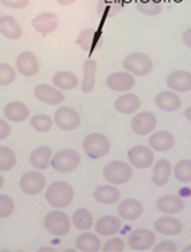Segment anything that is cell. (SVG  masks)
Segmentation results:
<instances>
[{
	"mask_svg": "<svg viewBox=\"0 0 191 252\" xmlns=\"http://www.w3.org/2000/svg\"><path fill=\"white\" fill-rule=\"evenodd\" d=\"M93 198L100 204H114L121 199V190H119L114 185H110L109 183L106 186H100L95 189Z\"/></svg>",
	"mask_w": 191,
	"mask_h": 252,
	"instance_id": "29",
	"label": "cell"
},
{
	"mask_svg": "<svg viewBox=\"0 0 191 252\" xmlns=\"http://www.w3.org/2000/svg\"><path fill=\"white\" fill-rule=\"evenodd\" d=\"M0 33L8 39H20L23 35L21 25L12 15H2L0 17Z\"/></svg>",
	"mask_w": 191,
	"mask_h": 252,
	"instance_id": "28",
	"label": "cell"
},
{
	"mask_svg": "<svg viewBox=\"0 0 191 252\" xmlns=\"http://www.w3.org/2000/svg\"><path fill=\"white\" fill-rule=\"evenodd\" d=\"M73 225L80 231H87L93 226V215L87 210V209H79L74 212L73 219H71Z\"/></svg>",
	"mask_w": 191,
	"mask_h": 252,
	"instance_id": "32",
	"label": "cell"
},
{
	"mask_svg": "<svg viewBox=\"0 0 191 252\" xmlns=\"http://www.w3.org/2000/svg\"><path fill=\"white\" fill-rule=\"evenodd\" d=\"M15 70L25 77H35L39 73V61L32 52H21L15 61Z\"/></svg>",
	"mask_w": 191,
	"mask_h": 252,
	"instance_id": "12",
	"label": "cell"
},
{
	"mask_svg": "<svg viewBox=\"0 0 191 252\" xmlns=\"http://www.w3.org/2000/svg\"><path fill=\"white\" fill-rule=\"evenodd\" d=\"M97 68L98 63L95 59H87L83 65V79H82V93L90 94L97 83Z\"/></svg>",
	"mask_w": 191,
	"mask_h": 252,
	"instance_id": "26",
	"label": "cell"
},
{
	"mask_svg": "<svg viewBox=\"0 0 191 252\" xmlns=\"http://www.w3.org/2000/svg\"><path fill=\"white\" fill-rule=\"evenodd\" d=\"M17 79V70L9 63H0V86H8Z\"/></svg>",
	"mask_w": 191,
	"mask_h": 252,
	"instance_id": "37",
	"label": "cell"
},
{
	"mask_svg": "<svg viewBox=\"0 0 191 252\" xmlns=\"http://www.w3.org/2000/svg\"><path fill=\"white\" fill-rule=\"evenodd\" d=\"M154 228L158 234L163 236H178L182 231V223L173 215H165L154 222Z\"/></svg>",
	"mask_w": 191,
	"mask_h": 252,
	"instance_id": "17",
	"label": "cell"
},
{
	"mask_svg": "<svg viewBox=\"0 0 191 252\" xmlns=\"http://www.w3.org/2000/svg\"><path fill=\"white\" fill-rule=\"evenodd\" d=\"M32 28L39 35H50L59 28V17L55 12H42L32 20Z\"/></svg>",
	"mask_w": 191,
	"mask_h": 252,
	"instance_id": "15",
	"label": "cell"
},
{
	"mask_svg": "<svg viewBox=\"0 0 191 252\" xmlns=\"http://www.w3.org/2000/svg\"><path fill=\"white\" fill-rule=\"evenodd\" d=\"M3 117L9 123H23L30 118V110L21 101H9L3 107Z\"/></svg>",
	"mask_w": 191,
	"mask_h": 252,
	"instance_id": "19",
	"label": "cell"
},
{
	"mask_svg": "<svg viewBox=\"0 0 191 252\" xmlns=\"http://www.w3.org/2000/svg\"><path fill=\"white\" fill-rule=\"evenodd\" d=\"M5 186V178H3V175L0 174V189H2Z\"/></svg>",
	"mask_w": 191,
	"mask_h": 252,
	"instance_id": "48",
	"label": "cell"
},
{
	"mask_svg": "<svg viewBox=\"0 0 191 252\" xmlns=\"http://www.w3.org/2000/svg\"><path fill=\"white\" fill-rule=\"evenodd\" d=\"M11 133H12V127H11L9 121L6 118H0V141L8 139Z\"/></svg>",
	"mask_w": 191,
	"mask_h": 252,
	"instance_id": "42",
	"label": "cell"
},
{
	"mask_svg": "<svg viewBox=\"0 0 191 252\" xmlns=\"http://www.w3.org/2000/svg\"><path fill=\"white\" fill-rule=\"evenodd\" d=\"M95 231H97L98 236H106V237H111L114 234H117L122 228V222L121 218L117 216H103L97 220V223H93Z\"/></svg>",
	"mask_w": 191,
	"mask_h": 252,
	"instance_id": "18",
	"label": "cell"
},
{
	"mask_svg": "<svg viewBox=\"0 0 191 252\" xmlns=\"http://www.w3.org/2000/svg\"><path fill=\"white\" fill-rule=\"evenodd\" d=\"M45 186H47V178L38 169L27 171L20 178V188L26 195H38L45 189Z\"/></svg>",
	"mask_w": 191,
	"mask_h": 252,
	"instance_id": "8",
	"label": "cell"
},
{
	"mask_svg": "<svg viewBox=\"0 0 191 252\" xmlns=\"http://www.w3.org/2000/svg\"><path fill=\"white\" fill-rule=\"evenodd\" d=\"M155 106L163 112H176L182 106V100L175 91H161L155 97Z\"/></svg>",
	"mask_w": 191,
	"mask_h": 252,
	"instance_id": "20",
	"label": "cell"
},
{
	"mask_svg": "<svg viewBox=\"0 0 191 252\" xmlns=\"http://www.w3.org/2000/svg\"><path fill=\"white\" fill-rule=\"evenodd\" d=\"M33 95L38 101L50 104V106H59L65 101V95L62 94V91L57 89L55 85L53 86L45 85V83L38 85L33 91Z\"/></svg>",
	"mask_w": 191,
	"mask_h": 252,
	"instance_id": "13",
	"label": "cell"
},
{
	"mask_svg": "<svg viewBox=\"0 0 191 252\" xmlns=\"http://www.w3.org/2000/svg\"><path fill=\"white\" fill-rule=\"evenodd\" d=\"M143 212H145L143 204L138 199H134V198L122 199L117 205V215L124 220H136L143 215Z\"/></svg>",
	"mask_w": 191,
	"mask_h": 252,
	"instance_id": "16",
	"label": "cell"
},
{
	"mask_svg": "<svg viewBox=\"0 0 191 252\" xmlns=\"http://www.w3.org/2000/svg\"><path fill=\"white\" fill-rule=\"evenodd\" d=\"M77 0H57V3L62 5V6H68V5H73Z\"/></svg>",
	"mask_w": 191,
	"mask_h": 252,
	"instance_id": "45",
	"label": "cell"
},
{
	"mask_svg": "<svg viewBox=\"0 0 191 252\" xmlns=\"http://www.w3.org/2000/svg\"><path fill=\"white\" fill-rule=\"evenodd\" d=\"M157 128V117L152 112H138L131 120V130L138 136L151 134Z\"/></svg>",
	"mask_w": 191,
	"mask_h": 252,
	"instance_id": "11",
	"label": "cell"
},
{
	"mask_svg": "<svg viewBox=\"0 0 191 252\" xmlns=\"http://www.w3.org/2000/svg\"><path fill=\"white\" fill-rule=\"evenodd\" d=\"M95 31L93 29H84L80 32L79 38H77V44L83 50H90L95 44Z\"/></svg>",
	"mask_w": 191,
	"mask_h": 252,
	"instance_id": "39",
	"label": "cell"
},
{
	"mask_svg": "<svg viewBox=\"0 0 191 252\" xmlns=\"http://www.w3.org/2000/svg\"><path fill=\"white\" fill-rule=\"evenodd\" d=\"M155 207L164 215H178L184 210V201L176 195H163L157 199Z\"/></svg>",
	"mask_w": 191,
	"mask_h": 252,
	"instance_id": "23",
	"label": "cell"
},
{
	"mask_svg": "<svg viewBox=\"0 0 191 252\" xmlns=\"http://www.w3.org/2000/svg\"><path fill=\"white\" fill-rule=\"evenodd\" d=\"M80 162H82V157L79 151L73 148H63L57 151L56 154H53L50 166L60 174H69L80 166Z\"/></svg>",
	"mask_w": 191,
	"mask_h": 252,
	"instance_id": "3",
	"label": "cell"
},
{
	"mask_svg": "<svg viewBox=\"0 0 191 252\" xmlns=\"http://www.w3.org/2000/svg\"><path fill=\"white\" fill-rule=\"evenodd\" d=\"M122 65H124V68L128 73H131L134 76H138V77L149 74L152 71V68H154L152 59L148 55L140 53V52L127 55Z\"/></svg>",
	"mask_w": 191,
	"mask_h": 252,
	"instance_id": "6",
	"label": "cell"
},
{
	"mask_svg": "<svg viewBox=\"0 0 191 252\" xmlns=\"http://www.w3.org/2000/svg\"><path fill=\"white\" fill-rule=\"evenodd\" d=\"M103 245L97 234H90V233H83L76 239V249L80 252H98L101 251Z\"/></svg>",
	"mask_w": 191,
	"mask_h": 252,
	"instance_id": "30",
	"label": "cell"
},
{
	"mask_svg": "<svg viewBox=\"0 0 191 252\" xmlns=\"http://www.w3.org/2000/svg\"><path fill=\"white\" fill-rule=\"evenodd\" d=\"M15 212V202L11 196L0 193V219H6Z\"/></svg>",
	"mask_w": 191,
	"mask_h": 252,
	"instance_id": "38",
	"label": "cell"
},
{
	"mask_svg": "<svg viewBox=\"0 0 191 252\" xmlns=\"http://www.w3.org/2000/svg\"><path fill=\"white\" fill-rule=\"evenodd\" d=\"M52 157H53V151L50 147H39L35 148L30 153V165L33 166V169L38 171H44L52 165Z\"/></svg>",
	"mask_w": 191,
	"mask_h": 252,
	"instance_id": "27",
	"label": "cell"
},
{
	"mask_svg": "<svg viewBox=\"0 0 191 252\" xmlns=\"http://www.w3.org/2000/svg\"><path fill=\"white\" fill-rule=\"evenodd\" d=\"M128 162L137 169H148L155 162L154 150L145 145H136L128 151Z\"/></svg>",
	"mask_w": 191,
	"mask_h": 252,
	"instance_id": "9",
	"label": "cell"
},
{
	"mask_svg": "<svg viewBox=\"0 0 191 252\" xmlns=\"http://www.w3.org/2000/svg\"><path fill=\"white\" fill-rule=\"evenodd\" d=\"M154 169H152V183L155 186H165L167 183H169L170 177H172V165L169 160L165 158H161V160H157L154 162Z\"/></svg>",
	"mask_w": 191,
	"mask_h": 252,
	"instance_id": "24",
	"label": "cell"
},
{
	"mask_svg": "<svg viewBox=\"0 0 191 252\" xmlns=\"http://www.w3.org/2000/svg\"><path fill=\"white\" fill-rule=\"evenodd\" d=\"M184 252H191V245H188L187 248H184Z\"/></svg>",
	"mask_w": 191,
	"mask_h": 252,
	"instance_id": "49",
	"label": "cell"
},
{
	"mask_svg": "<svg viewBox=\"0 0 191 252\" xmlns=\"http://www.w3.org/2000/svg\"><path fill=\"white\" fill-rule=\"evenodd\" d=\"M17 165V154L9 147L0 145V172H8Z\"/></svg>",
	"mask_w": 191,
	"mask_h": 252,
	"instance_id": "33",
	"label": "cell"
},
{
	"mask_svg": "<svg viewBox=\"0 0 191 252\" xmlns=\"http://www.w3.org/2000/svg\"><path fill=\"white\" fill-rule=\"evenodd\" d=\"M71 218L60 210H53L50 213H47L44 218V228L49 234H53L56 237L66 236L71 231Z\"/></svg>",
	"mask_w": 191,
	"mask_h": 252,
	"instance_id": "5",
	"label": "cell"
},
{
	"mask_svg": "<svg viewBox=\"0 0 191 252\" xmlns=\"http://www.w3.org/2000/svg\"><path fill=\"white\" fill-rule=\"evenodd\" d=\"M141 106L140 98L136 94L128 93H122L121 97H117L114 100V107L119 113H124V115H131V113H136Z\"/></svg>",
	"mask_w": 191,
	"mask_h": 252,
	"instance_id": "25",
	"label": "cell"
},
{
	"mask_svg": "<svg viewBox=\"0 0 191 252\" xmlns=\"http://www.w3.org/2000/svg\"><path fill=\"white\" fill-rule=\"evenodd\" d=\"M172 171H173V175L178 181L190 183L191 181V160H188V158L179 160Z\"/></svg>",
	"mask_w": 191,
	"mask_h": 252,
	"instance_id": "34",
	"label": "cell"
},
{
	"mask_svg": "<svg viewBox=\"0 0 191 252\" xmlns=\"http://www.w3.org/2000/svg\"><path fill=\"white\" fill-rule=\"evenodd\" d=\"M149 147L158 153L170 151L175 147V136L169 131H165V130L152 131L151 137H149Z\"/></svg>",
	"mask_w": 191,
	"mask_h": 252,
	"instance_id": "21",
	"label": "cell"
},
{
	"mask_svg": "<svg viewBox=\"0 0 191 252\" xmlns=\"http://www.w3.org/2000/svg\"><path fill=\"white\" fill-rule=\"evenodd\" d=\"M39 252H56V249L55 248H41V249H38Z\"/></svg>",
	"mask_w": 191,
	"mask_h": 252,
	"instance_id": "47",
	"label": "cell"
},
{
	"mask_svg": "<svg viewBox=\"0 0 191 252\" xmlns=\"http://www.w3.org/2000/svg\"><path fill=\"white\" fill-rule=\"evenodd\" d=\"M125 242L122 240V239H119V237H111V239H109L104 245H103V248H101V251H104V252H122V251H125Z\"/></svg>",
	"mask_w": 191,
	"mask_h": 252,
	"instance_id": "40",
	"label": "cell"
},
{
	"mask_svg": "<svg viewBox=\"0 0 191 252\" xmlns=\"http://www.w3.org/2000/svg\"><path fill=\"white\" fill-rule=\"evenodd\" d=\"M152 251L154 252H176L178 251V246L173 242H161L157 246L154 245Z\"/></svg>",
	"mask_w": 191,
	"mask_h": 252,
	"instance_id": "43",
	"label": "cell"
},
{
	"mask_svg": "<svg viewBox=\"0 0 191 252\" xmlns=\"http://www.w3.org/2000/svg\"><path fill=\"white\" fill-rule=\"evenodd\" d=\"M53 85L60 91H71L80 85L79 77L69 71H57L53 76Z\"/></svg>",
	"mask_w": 191,
	"mask_h": 252,
	"instance_id": "31",
	"label": "cell"
},
{
	"mask_svg": "<svg viewBox=\"0 0 191 252\" xmlns=\"http://www.w3.org/2000/svg\"><path fill=\"white\" fill-rule=\"evenodd\" d=\"M30 126L33 130H36L38 133H45V131H50L53 127V120L45 115V113H38V115L30 118Z\"/></svg>",
	"mask_w": 191,
	"mask_h": 252,
	"instance_id": "35",
	"label": "cell"
},
{
	"mask_svg": "<svg viewBox=\"0 0 191 252\" xmlns=\"http://www.w3.org/2000/svg\"><path fill=\"white\" fill-rule=\"evenodd\" d=\"M30 0H0V5L12 9H25Z\"/></svg>",
	"mask_w": 191,
	"mask_h": 252,
	"instance_id": "41",
	"label": "cell"
},
{
	"mask_svg": "<svg viewBox=\"0 0 191 252\" xmlns=\"http://www.w3.org/2000/svg\"><path fill=\"white\" fill-rule=\"evenodd\" d=\"M111 144L103 133H89L83 141V150L90 158H101L110 153Z\"/></svg>",
	"mask_w": 191,
	"mask_h": 252,
	"instance_id": "4",
	"label": "cell"
},
{
	"mask_svg": "<svg viewBox=\"0 0 191 252\" xmlns=\"http://www.w3.org/2000/svg\"><path fill=\"white\" fill-rule=\"evenodd\" d=\"M155 242H157V236L151 230H146V228L134 230L127 240L128 246L133 251H149L154 248Z\"/></svg>",
	"mask_w": 191,
	"mask_h": 252,
	"instance_id": "10",
	"label": "cell"
},
{
	"mask_svg": "<svg viewBox=\"0 0 191 252\" xmlns=\"http://www.w3.org/2000/svg\"><path fill=\"white\" fill-rule=\"evenodd\" d=\"M106 85L109 86V89L114 91V93H128L131 91L136 85V77L134 74L125 71H116L109 74Z\"/></svg>",
	"mask_w": 191,
	"mask_h": 252,
	"instance_id": "14",
	"label": "cell"
},
{
	"mask_svg": "<svg viewBox=\"0 0 191 252\" xmlns=\"http://www.w3.org/2000/svg\"><path fill=\"white\" fill-rule=\"evenodd\" d=\"M137 9L148 17H155L163 11V2H157V0H146V2H140L137 5Z\"/></svg>",
	"mask_w": 191,
	"mask_h": 252,
	"instance_id": "36",
	"label": "cell"
},
{
	"mask_svg": "<svg viewBox=\"0 0 191 252\" xmlns=\"http://www.w3.org/2000/svg\"><path fill=\"white\" fill-rule=\"evenodd\" d=\"M182 42L187 45V47H190V49H191V28H190V29H187V31L182 33Z\"/></svg>",
	"mask_w": 191,
	"mask_h": 252,
	"instance_id": "44",
	"label": "cell"
},
{
	"mask_svg": "<svg viewBox=\"0 0 191 252\" xmlns=\"http://www.w3.org/2000/svg\"><path fill=\"white\" fill-rule=\"evenodd\" d=\"M53 123L65 131H73L77 130L82 124V118L79 115V112L74 110L73 107L68 106H60L56 112H55V118Z\"/></svg>",
	"mask_w": 191,
	"mask_h": 252,
	"instance_id": "7",
	"label": "cell"
},
{
	"mask_svg": "<svg viewBox=\"0 0 191 252\" xmlns=\"http://www.w3.org/2000/svg\"><path fill=\"white\" fill-rule=\"evenodd\" d=\"M45 201L55 209H65L74 201V188L66 181H55L45 189Z\"/></svg>",
	"mask_w": 191,
	"mask_h": 252,
	"instance_id": "1",
	"label": "cell"
},
{
	"mask_svg": "<svg viewBox=\"0 0 191 252\" xmlns=\"http://www.w3.org/2000/svg\"><path fill=\"white\" fill-rule=\"evenodd\" d=\"M103 177L107 183L114 186H121L128 183L133 178V166L130 162H122V160H114L104 166Z\"/></svg>",
	"mask_w": 191,
	"mask_h": 252,
	"instance_id": "2",
	"label": "cell"
},
{
	"mask_svg": "<svg viewBox=\"0 0 191 252\" xmlns=\"http://www.w3.org/2000/svg\"><path fill=\"white\" fill-rule=\"evenodd\" d=\"M184 117H185V118H187V120L191 123V106L185 109V112H184Z\"/></svg>",
	"mask_w": 191,
	"mask_h": 252,
	"instance_id": "46",
	"label": "cell"
},
{
	"mask_svg": "<svg viewBox=\"0 0 191 252\" xmlns=\"http://www.w3.org/2000/svg\"><path fill=\"white\" fill-rule=\"evenodd\" d=\"M165 83L169 89L175 91V93H188L191 91V73L178 70L167 76Z\"/></svg>",
	"mask_w": 191,
	"mask_h": 252,
	"instance_id": "22",
	"label": "cell"
}]
</instances>
